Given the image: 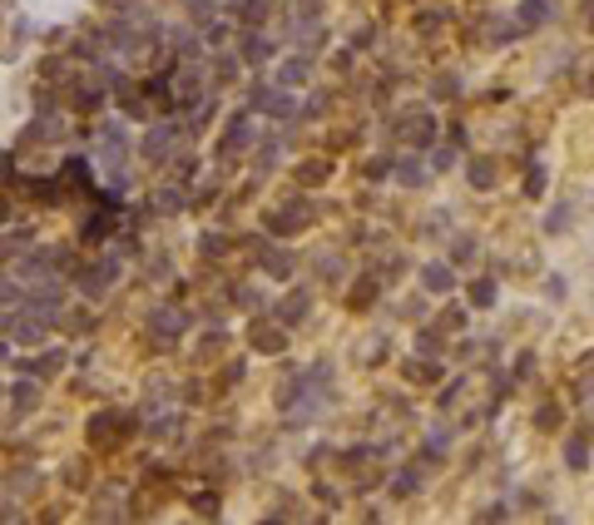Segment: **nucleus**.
Returning a JSON list of instances; mask_svg holds the SVG:
<instances>
[]
</instances>
